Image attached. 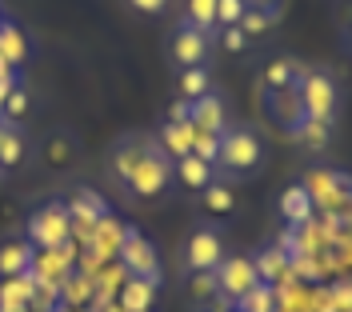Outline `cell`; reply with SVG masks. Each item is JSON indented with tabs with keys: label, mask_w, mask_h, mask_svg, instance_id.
<instances>
[{
	"label": "cell",
	"mask_w": 352,
	"mask_h": 312,
	"mask_svg": "<svg viewBox=\"0 0 352 312\" xmlns=\"http://www.w3.org/2000/svg\"><path fill=\"white\" fill-rule=\"evenodd\" d=\"M292 89H296V96H300V109H305L308 120H324V124L336 120V109H340V85L332 80L329 72L296 65V85H292Z\"/></svg>",
	"instance_id": "cell-1"
},
{
	"label": "cell",
	"mask_w": 352,
	"mask_h": 312,
	"mask_svg": "<svg viewBox=\"0 0 352 312\" xmlns=\"http://www.w3.org/2000/svg\"><path fill=\"white\" fill-rule=\"evenodd\" d=\"M168 184H173V160L160 153V144H148L144 156H140V164L132 168V177H129V192L140 197V201H148V197H160Z\"/></svg>",
	"instance_id": "cell-2"
},
{
	"label": "cell",
	"mask_w": 352,
	"mask_h": 312,
	"mask_svg": "<svg viewBox=\"0 0 352 312\" xmlns=\"http://www.w3.org/2000/svg\"><path fill=\"white\" fill-rule=\"evenodd\" d=\"M261 140L252 129H224L220 133V168L224 172H232V177H244V172H252L256 164H261Z\"/></svg>",
	"instance_id": "cell-3"
},
{
	"label": "cell",
	"mask_w": 352,
	"mask_h": 312,
	"mask_svg": "<svg viewBox=\"0 0 352 312\" xmlns=\"http://www.w3.org/2000/svg\"><path fill=\"white\" fill-rule=\"evenodd\" d=\"M68 241H72V216L60 201L32 212V221H28V245L32 248H60Z\"/></svg>",
	"instance_id": "cell-4"
},
{
	"label": "cell",
	"mask_w": 352,
	"mask_h": 312,
	"mask_svg": "<svg viewBox=\"0 0 352 312\" xmlns=\"http://www.w3.org/2000/svg\"><path fill=\"white\" fill-rule=\"evenodd\" d=\"M308 197L320 212H340V216H352L349 212V197H352V180L344 172H308L305 180Z\"/></svg>",
	"instance_id": "cell-5"
},
{
	"label": "cell",
	"mask_w": 352,
	"mask_h": 312,
	"mask_svg": "<svg viewBox=\"0 0 352 312\" xmlns=\"http://www.w3.org/2000/svg\"><path fill=\"white\" fill-rule=\"evenodd\" d=\"M76 260H80V245H60V248H36V256H32V280H41V285H65L68 276L76 272Z\"/></svg>",
	"instance_id": "cell-6"
},
{
	"label": "cell",
	"mask_w": 352,
	"mask_h": 312,
	"mask_svg": "<svg viewBox=\"0 0 352 312\" xmlns=\"http://www.w3.org/2000/svg\"><path fill=\"white\" fill-rule=\"evenodd\" d=\"M116 260L124 265L129 276H144V280H156V272H160V256H156V248L140 236V232H124V241H120V252H116Z\"/></svg>",
	"instance_id": "cell-7"
},
{
	"label": "cell",
	"mask_w": 352,
	"mask_h": 312,
	"mask_svg": "<svg viewBox=\"0 0 352 312\" xmlns=\"http://www.w3.org/2000/svg\"><path fill=\"white\" fill-rule=\"evenodd\" d=\"M65 208H68V216H72V241L85 248L88 236H92V228H96V221L104 216V201L96 192H88V188H76L65 201Z\"/></svg>",
	"instance_id": "cell-8"
},
{
	"label": "cell",
	"mask_w": 352,
	"mask_h": 312,
	"mask_svg": "<svg viewBox=\"0 0 352 312\" xmlns=\"http://www.w3.org/2000/svg\"><path fill=\"white\" fill-rule=\"evenodd\" d=\"M220 260H224V236L217 228H197L184 245V265L192 272H217Z\"/></svg>",
	"instance_id": "cell-9"
},
{
	"label": "cell",
	"mask_w": 352,
	"mask_h": 312,
	"mask_svg": "<svg viewBox=\"0 0 352 312\" xmlns=\"http://www.w3.org/2000/svg\"><path fill=\"white\" fill-rule=\"evenodd\" d=\"M252 285H261V276H256V268H252V256H224L217 265V289L224 292L232 304H236Z\"/></svg>",
	"instance_id": "cell-10"
},
{
	"label": "cell",
	"mask_w": 352,
	"mask_h": 312,
	"mask_svg": "<svg viewBox=\"0 0 352 312\" xmlns=\"http://www.w3.org/2000/svg\"><path fill=\"white\" fill-rule=\"evenodd\" d=\"M208 45H212V36H204L200 28H192L188 21H180V24H176V32H173V60H176L180 68L204 65Z\"/></svg>",
	"instance_id": "cell-11"
},
{
	"label": "cell",
	"mask_w": 352,
	"mask_h": 312,
	"mask_svg": "<svg viewBox=\"0 0 352 312\" xmlns=\"http://www.w3.org/2000/svg\"><path fill=\"white\" fill-rule=\"evenodd\" d=\"M124 232H129V228H124L120 221H112L109 212H104V216L96 221V228H92V236H88L85 252H92L96 260H104V265H109V260H116V252H120Z\"/></svg>",
	"instance_id": "cell-12"
},
{
	"label": "cell",
	"mask_w": 352,
	"mask_h": 312,
	"mask_svg": "<svg viewBox=\"0 0 352 312\" xmlns=\"http://www.w3.org/2000/svg\"><path fill=\"white\" fill-rule=\"evenodd\" d=\"M188 120L197 124L200 133H224V129H228L224 100H220L217 92H204L200 100H188Z\"/></svg>",
	"instance_id": "cell-13"
},
{
	"label": "cell",
	"mask_w": 352,
	"mask_h": 312,
	"mask_svg": "<svg viewBox=\"0 0 352 312\" xmlns=\"http://www.w3.org/2000/svg\"><path fill=\"white\" fill-rule=\"evenodd\" d=\"M32 296H36V280H32V272L4 276V280H0V312L32 309Z\"/></svg>",
	"instance_id": "cell-14"
},
{
	"label": "cell",
	"mask_w": 352,
	"mask_h": 312,
	"mask_svg": "<svg viewBox=\"0 0 352 312\" xmlns=\"http://www.w3.org/2000/svg\"><path fill=\"white\" fill-rule=\"evenodd\" d=\"M280 212H285L288 228H300V224L316 221V204H312L305 184H288L285 192H280Z\"/></svg>",
	"instance_id": "cell-15"
},
{
	"label": "cell",
	"mask_w": 352,
	"mask_h": 312,
	"mask_svg": "<svg viewBox=\"0 0 352 312\" xmlns=\"http://www.w3.org/2000/svg\"><path fill=\"white\" fill-rule=\"evenodd\" d=\"M116 304L124 312H153L156 304V280H144V276H129L124 289L116 292Z\"/></svg>",
	"instance_id": "cell-16"
},
{
	"label": "cell",
	"mask_w": 352,
	"mask_h": 312,
	"mask_svg": "<svg viewBox=\"0 0 352 312\" xmlns=\"http://www.w3.org/2000/svg\"><path fill=\"white\" fill-rule=\"evenodd\" d=\"M252 268H256V276H261L264 285H285V280H296L292 276V265H288V256L280 252V248H264V252H256L252 256Z\"/></svg>",
	"instance_id": "cell-17"
},
{
	"label": "cell",
	"mask_w": 352,
	"mask_h": 312,
	"mask_svg": "<svg viewBox=\"0 0 352 312\" xmlns=\"http://www.w3.org/2000/svg\"><path fill=\"white\" fill-rule=\"evenodd\" d=\"M173 177L188 188V192H204L208 184H212V164H204L200 156H180V160H173Z\"/></svg>",
	"instance_id": "cell-18"
},
{
	"label": "cell",
	"mask_w": 352,
	"mask_h": 312,
	"mask_svg": "<svg viewBox=\"0 0 352 312\" xmlns=\"http://www.w3.org/2000/svg\"><path fill=\"white\" fill-rule=\"evenodd\" d=\"M192 136H197V124L192 120H184V124H168L164 120V129H160V153L168 156V160L188 156L192 153Z\"/></svg>",
	"instance_id": "cell-19"
},
{
	"label": "cell",
	"mask_w": 352,
	"mask_h": 312,
	"mask_svg": "<svg viewBox=\"0 0 352 312\" xmlns=\"http://www.w3.org/2000/svg\"><path fill=\"white\" fill-rule=\"evenodd\" d=\"M32 256H36V248L28 245V241H8V245H0V280L28 272V268H32Z\"/></svg>",
	"instance_id": "cell-20"
},
{
	"label": "cell",
	"mask_w": 352,
	"mask_h": 312,
	"mask_svg": "<svg viewBox=\"0 0 352 312\" xmlns=\"http://www.w3.org/2000/svg\"><path fill=\"white\" fill-rule=\"evenodd\" d=\"M0 60L8 68H21L28 60V41H24V32L12 21L0 24Z\"/></svg>",
	"instance_id": "cell-21"
},
{
	"label": "cell",
	"mask_w": 352,
	"mask_h": 312,
	"mask_svg": "<svg viewBox=\"0 0 352 312\" xmlns=\"http://www.w3.org/2000/svg\"><path fill=\"white\" fill-rule=\"evenodd\" d=\"M92 292H96V280L85 276V272H72L65 285H60V309H88Z\"/></svg>",
	"instance_id": "cell-22"
},
{
	"label": "cell",
	"mask_w": 352,
	"mask_h": 312,
	"mask_svg": "<svg viewBox=\"0 0 352 312\" xmlns=\"http://www.w3.org/2000/svg\"><path fill=\"white\" fill-rule=\"evenodd\" d=\"M24 153H28V144H24V136L16 124H0V168H16L24 160Z\"/></svg>",
	"instance_id": "cell-23"
},
{
	"label": "cell",
	"mask_w": 352,
	"mask_h": 312,
	"mask_svg": "<svg viewBox=\"0 0 352 312\" xmlns=\"http://www.w3.org/2000/svg\"><path fill=\"white\" fill-rule=\"evenodd\" d=\"M184 21L200 28L204 36L217 32V0H184Z\"/></svg>",
	"instance_id": "cell-24"
},
{
	"label": "cell",
	"mask_w": 352,
	"mask_h": 312,
	"mask_svg": "<svg viewBox=\"0 0 352 312\" xmlns=\"http://www.w3.org/2000/svg\"><path fill=\"white\" fill-rule=\"evenodd\" d=\"M144 148H148V140H124L120 148H116V156H112V172L129 184L132 168L140 164V156H144Z\"/></svg>",
	"instance_id": "cell-25"
},
{
	"label": "cell",
	"mask_w": 352,
	"mask_h": 312,
	"mask_svg": "<svg viewBox=\"0 0 352 312\" xmlns=\"http://www.w3.org/2000/svg\"><path fill=\"white\" fill-rule=\"evenodd\" d=\"M236 312H276V289L264 285V280L261 285H252V289L236 300Z\"/></svg>",
	"instance_id": "cell-26"
},
{
	"label": "cell",
	"mask_w": 352,
	"mask_h": 312,
	"mask_svg": "<svg viewBox=\"0 0 352 312\" xmlns=\"http://www.w3.org/2000/svg\"><path fill=\"white\" fill-rule=\"evenodd\" d=\"M180 92H184V100H200L204 92H212V80H208V68H204V65L180 68Z\"/></svg>",
	"instance_id": "cell-27"
},
{
	"label": "cell",
	"mask_w": 352,
	"mask_h": 312,
	"mask_svg": "<svg viewBox=\"0 0 352 312\" xmlns=\"http://www.w3.org/2000/svg\"><path fill=\"white\" fill-rule=\"evenodd\" d=\"M292 136H296L300 144H308V148L316 153V148H324V144H329L332 124H324V120H308V116H305V120H300V124L292 129Z\"/></svg>",
	"instance_id": "cell-28"
},
{
	"label": "cell",
	"mask_w": 352,
	"mask_h": 312,
	"mask_svg": "<svg viewBox=\"0 0 352 312\" xmlns=\"http://www.w3.org/2000/svg\"><path fill=\"white\" fill-rule=\"evenodd\" d=\"M204 208H208V212H217V216H224V212H232V208H236V192H232L224 180H212V184L204 188Z\"/></svg>",
	"instance_id": "cell-29"
},
{
	"label": "cell",
	"mask_w": 352,
	"mask_h": 312,
	"mask_svg": "<svg viewBox=\"0 0 352 312\" xmlns=\"http://www.w3.org/2000/svg\"><path fill=\"white\" fill-rule=\"evenodd\" d=\"M272 109H276V116H280V120H288L292 129L305 120V109H300V96H296V89L272 92Z\"/></svg>",
	"instance_id": "cell-30"
},
{
	"label": "cell",
	"mask_w": 352,
	"mask_h": 312,
	"mask_svg": "<svg viewBox=\"0 0 352 312\" xmlns=\"http://www.w3.org/2000/svg\"><path fill=\"white\" fill-rule=\"evenodd\" d=\"M296 85V60H276V65H268L264 72V89L268 92H285Z\"/></svg>",
	"instance_id": "cell-31"
},
{
	"label": "cell",
	"mask_w": 352,
	"mask_h": 312,
	"mask_svg": "<svg viewBox=\"0 0 352 312\" xmlns=\"http://www.w3.org/2000/svg\"><path fill=\"white\" fill-rule=\"evenodd\" d=\"M272 24H276V16H268V12H261V8H244V16H241V24H236V28H241L244 36L252 41V36H264Z\"/></svg>",
	"instance_id": "cell-32"
},
{
	"label": "cell",
	"mask_w": 352,
	"mask_h": 312,
	"mask_svg": "<svg viewBox=\"0 0 352 312\" xmlns=\"http://www.w3.org/2000/svg\"><path fill=\"white\" fill-rule=\"evenodd\" d=\"M192 156H200L204 164H212L217 168V160H220V133H200L192 136Z\"/></svg>",
	"instance_id": "cell-33"
},
{
	"label": "cell",
	"mask_w": 352,
	"mask_h": 312,
	"mask_svg": "<svg viewBox=\"0 0 352 312\" xmlns=\"http://www.w3.org/2000/svg\"><path fill=\"white\" fill-rule=\"evenodd\" d=\"M244 0H217V28H232V24H241L244 16Z\"/></svg>",
	"instance_id": "cell-34"
},
{
	"label": "cell",
	"mask_w": 352,
	"mask_h": 312,
	"mask_svg": "<svg viewBox=\"0 0 352 312\" xmlns=\"http://www.w3.org/2000/svg\"><path fill=\"white\" fill-rule=\"evenodd\" d=\"M188 292L197 296V300H212L217 296V272H192V280H188Z\"/></svg>",
	"instance_id": "cell-35"
},
{
	"label": "cell",
	"mask_w": 352,
	"mask_h": 312,
	"mask_svg": "<svg viewBox=\"0 0 352 312\" xmlns=\"http://www.w3.org/2000/svg\"><path fill=\"white\" fill-rule=\"evenodd\" d=\"M24 112H28V92H24L21 85H12V92H8V100H4L0 116H8V124H12V120H21Z\"/></svg>",
	"instance_id": "cell-36"
},
{
	"label": "cell",
	"mask_w": 352,
	"mask_h": 312,
	"mask_svg": "<svg viewBox=\"0 0 352 312\" xmlns=\"http://www.w3.org/2000/svg\"><path fill=\"white\" fill-rule=\"evenodd\" d=\"M332 309L336 312H352V280H332Z\"/></svg>",
	"instance_id": "cell-37"
},
{
	"label": "cell",
	"mask_w": 352,
	"mask_h": 312,
	"mask_svg": "<svg viewBox=\"0 0 352 312\" xmlns=\"http://www.w3.org/2000/svg\"><path fill=\"white\" fill-rule=\"evenodd\" d=\"M220 48H224V52H244V48H248V36H244L236 24H232V28H220Z\"/></svg>",
	"instance_id": "cell-38"
},
{
	"label": "cell",
	"mask_w": 352,
	"mask_h": 312,
	"mask_svg": "<svg viewBox=\"0 0 352 312\" xmlns=\"http://www.w3.org/2000/svg\"><path fill=\"white\" fill-rule=\"evenodd\" d=\"M136 12H148V16H156V12H164L168 8V0H129Z\"/></svg>",
	"instance_id": "cell-39"
},
{
	"label": "cell",
	"mask_w": 352,
	"mask_h": 312,
	"mask_svg": "<svg viewBox=\"0 0 352 312\" xmlns=\"http://www.w3.org/2000/svg\"><path fill=\"white\" fill-rule=\"evenodd\" d=\"M184 120H188V100H176L168 109V124H184Z\"/></svg>",
	"instance_id": "cell-40"
},
{
	"label": "cell",
	"mask_w": 352,
	"mask_h": 312,
	"mask_svg": "<svg viewBox=\"0 0 352 312\" xmlns=\"http://www.w3.org/2000/svg\"><path fill=\"white\" fill-rule=\"evenodd\" d=\"M48 156H52V164H65V160H68V140H65V136H56V140H52V153H48Z\"/></svg>",
	"instance_id": "cell-41"
},
{
	"label": "cell",
	"mask_w": 352,
	"mask_h": 312,
	"mask_svg": "<svg viewBox=\"0 0 352 312\" xmlns=\"http://www.w3.org/2000/svg\"><path fill=\"white\" fill-rule=\"evenodd\" d=\"M248 8H261V12H268V16H276L280 12V0H244Z\"/></svg>",
	"instance_id": "cell-42"
},
{
	"label": "cell",
	"mask_w": 352,
	"mask_h": 312,
	"mask_svg": "<svg viewBox=\"0 0 352 312\" xmlns=\"http://www.w3.org/2000/svg\"><path fill=\"white\" fill-rule=\"evenodd\" d=\"M12 85H16V76H12V80H0V109H4V100H8V92H12Z\"/></svg>",
	"instance_id": "cell-43"
},
{
	"label": "cell",
	"mask_w": 352,
	"mask_h": 312,
	"mask_svg": "<svg viewBox=\"0 0 352 312\" xmlns=\"http://www.w3.org/2000/svg\"><path fill=\"white\" fill-rule=\"evenodd\" d=\"M92 312H124V309H120V304L112 300V304H104V309H92Z\"/></svg>",
	"instance_id": "cell-44"
},
{
	"label": "cell",
	"mask_w": 352,
	"mask_h": 312,
	"mask_svg": "<svg viewBox=\"0 0 352 312\" xmlns=\"http://www.w3.org/2000/svg\"><path fill=\"white\" fill-rule=\"evenodd\" d=\"M344 41H349V48H352V21H349V28H344Z\"/></svg>",
	"instance_id": "cell-45"
},
{
	"label": "cell",
	"mask_w": 352,
	"mask_h": 312,
	"mask_svg": "<svg viewBox=\"0 0 352 312\" xmlns=\"http://www.w3.org/2000/svg\"><path fill=\"white\" fill-rule=\"evenodd\" d=\"M60 312H92V309H60Z\"/></svg>",
	"instance_id": "cell-46"
}]
</instances>
